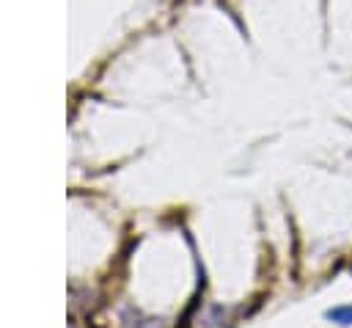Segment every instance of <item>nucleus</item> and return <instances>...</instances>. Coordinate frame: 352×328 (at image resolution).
I'll return each instance as SVG.
<instances>
[{"mask_svg": "<svg viewBox=\"0 0 352 328\" xmlns=\"http://www.w3.org/2000/svg\"><path fill=\"white\" fill-rule=\"evenodd\" d=\"M327 320L338 322V325H352V303H344V306H333L324 311Z\"/></svg>", "mask_w": 352, "mask_h": 328, "instance_id": "nucleus-1", "label": "nucleus"}]
</instances>
